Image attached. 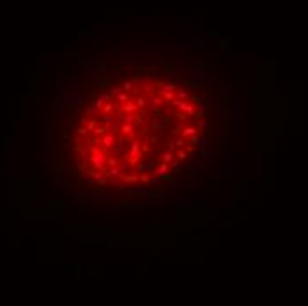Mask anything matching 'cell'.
<instances>
[{"mask_svg": "<svg viewBox=\"0 0 308 306\" xmlns=\"http://www.w3.org/2000/svg\"><path fill=\"white\" fill-rule=\"evenodd\" d=\"M85 159L89 161V165L90 166H94V168H98V170H103V172H106V165H105V161H106V154L105 152H101L99 151L98 154H87L85 156Z\"/></svg>", "mask_w": 308, "mask_h": 306, "instance_id": "1", "label": "cell"}, {"mask_svg": "<svg viewBox=\"0 0 308 306\" xmlns=\"http://www.w3.org/2000/svg\"><path fill=\"white\" fill-rule=\"evenodd\" d=\"M170 103H172V106H174V108L184 112L186 115H193V113H195V106H193V103H186L184 99H179V98H176L174 101H170Z\"/></svg>", "mask_w": 308, "mask_h": 306, "instance_id": "2", "label": "cell"}, {"mask_svg": "<svg viewBox=\"0 0 308 306\" xmlns=\"http://www.w3.org/2000/svg\"><path fill=\"white\" fill-rule=\"evenodd\" d=\"M168 119H160V120H149V126L147 129L149 131H154V133H163L168 127Z\"/></svg>", "mask_w": 308, "mask_h": 306, "instance_id": "3", "label": "cell"}, {"mask_svg": "<svg viewBox=\"0 0 308 306\" xmlns=\"http://www.w3.org/2000/svg\"><path fill=\"white\" fill-rule=\"evenodd\" d=\"M115 142H117V136L113 135V133L106 131L105 135L101 136V143H103V147H105V149H112L113 145H115Z\"/></svg>", "mask_w": 308, "mask_h": 306, "instance_id": "4", "label": "cell"}, {"mask_svg": "<svg viewBox=\"0 0 308 306\" xmlns=\"http://www.w3.org/2000/svg\"><path fill=\"white\" fill-rule=\"evenodd\" d=\"M168 170H170V165L165 163V161H161L160 166H158V168H154L152 175H156V177H163L165 174H168Z\"/></svg>", "mask_w": 308, "mask_h": 306, "instance_id": "5", "label": "cell"}, {"mask_svg": "<svg viewBox=\"0 0 308 306\" xmlns=\"http://www.w3.org/2000/svg\"><path fill=\"white\" fill-rule=\"evenodd\" d=\"M140 147H142V140H140V138H137V140L131 143V151H129V156H137V158H142Z\"/></svg>", "mask_w": 308, "mask_h": 306, "instance_id": "6", "label": "cell"}, {"mask_svg": "<svg viewBox=\"0 0 308 306\" xmlns=\"http://www.w3.org/2000/svg\"><path fill=\"white\" fill-rule=\"evenodd\" d=\"M122 106H124V112H126V113H138V112H140L137 103H133V101H126Z\"/></svg>", "mask_w": 308, "mask_h": 306, "instance_id": "7", "label": "cell"}, {"mask_svg": "<svg viewBox=\"0 0 308 306\" xmlns=\"http://www.w3.org/2000/svg\"><path fill=\"white\" fill-rule=\"evenodd\" d=\"M121 133L124 136L131 138L133 133H135V126H133V124H121Z\"/></svg>", "mask_w": 308, "mask_h": 306, "instance_id": "8", "label": "cell"}, {"mask_svg": "<svg viewBox=\"0 0 308 306\" xmlns=\"http://www.w3.org/2000/svg\"><path fill=\"white\" fill-rule=\"evenodd\" d=\"M85 151H87V154H98L101 149H99V145H96L92 140H87V142H85Z\"/></svg>", "mask_w": 308, "mask_h": 306, "instance_id": "9", "label": "cell"}, {"mask_svg": "<svg viewBox=\"0 0 308 306\" xmlns=\"http://www.w3.org/2000/svg\"><path fill=\"white\" fill-rule=\"evenodd\" d=\"M124 182L126 184H138L140 182V177H138L137 174H124Z\"/></svg>", "mask_w": 308, "mask_h": 306, "instance_id": "10", "label": "cell"}, {"mask_svg": "<svg viewBox=\"0 0 308 306\" xmlns=\"http://www.w3.org/2000/svg\"><path fill=\"white\" fill-rule=\"evenodd\" d=\"M195 133H198V129H197V126H184L181 129V135L184 138H188V136H191V135H195Z\"/></svg>", "mask_w": 308, "mask_h": 306, "instance_id": "11", "label": "cell"}, {"mask_svg": "<svg viewBox=\"0 0 308 306\" xmlns=\"http://www.w3.org/2000/svg\"><path fill=\"white\" fill-rule=\"evenodd\" d=\"M160 96L165 99V101H174V99H176V92H174V90H160Z\"/></svg>", "mask_w": 308, "mask_h": 306, "instance_id": "12", "label": "cell"}, {"mask_svg": "<svg viewBox=\"0 0 308 306\" xmlns=\"http://www.w3.org/2000/svg\"><path fill=\"white\" fill-rule=\"evenodd\" d=\"M122 113H124V106H122V103L115 101V104H113V115H115L117 119H121Z\"/></svg>", "mask_w": 308, "mask_h": 306, "instance_id": "13", "label": "cell"}, {"mask_svg": "<svg viewBox=\"0 0 308 306\" xmlns=\"http://www.w3.org/2000/svg\"><path fill=\"white\" fill-rule=\"evenodd\" d=\"M121 124H133L135 122V113H128V115H122L121 119Z\"/></svg>", "mask_w": 308, "mask_h": 306, "instance_id": "14", "label": "cell"}, {"mask_svg": "<svg viewBox=\"0 0 308 306\" xmlns=\"http://www.w3.org/2000/svg\"><path fill=\"white\" fill-rule=\"evenodd\" d=\"M115 101H119V103H122V104H124L126 101H129V96H128V92H126V90H121V92H119V94L115 96Z\"/></svg>", "mask_w": 308, "mask_h": 306, "instance_id": "15", "label": "cell"}, {"mask_svg": "<svg viewBox=\"0 0 308 306\" xmlns=\"http://www.w3.org/2000/svg\"><path fill=\"white\" fill-rule=\"evenodd\" d=\"M106 131H108V127H106V126H96V127L92 129L94 136H103V135H105Z\"/></svg>", "mask_w": 308, "mask_h": 306, "instance_id": "16", "label": "cell"}, {"mask_svg": "<svg viewBox=\"0 0 308 306\" xmlns=\"http://www.w3.org/2000/svg\"><path fill=\"white\" fill-rule=\"evenodd\" d=\"M113 117H112V113H105V117H103V126H106L108 129L112 127V124H113Z\"/></svg>", "mask_w": 308, "mask_h": 306, "instance_id": "17", "label": "cell"}, {"mask_svg": "<svg viewBox=\"0 0 308 306\" xmlns=\"http://www.w3.org/2000/svg\"><path fill=\"white\" fill-rule=\"evenodd\" d=\"M161 158H163V161H165V163H168V165H170L172 161H174V158H176V156H174V152H170V151H165Z\"/></svg>", "mask_w": 308, "mask_h": 306, "instance_id": "18", "label": "cell"}, {"mask_svg": "<svg viewBox=\"0 0 308 306\" xmlns=\"http://www.w3.org/2000/svg\"><path fill=\"white\" fill-rule=\"evenodd\" d=\"M170 168H172V170H176L177 174H179V172H181V170L184 168V166H182V163L179 161V159H174V161L170 163Z\"/></svg>", "mask_w": 308, "mask_h": 306, "instance_id": "19", "label": "cell"}, {"mask_svg": "<svg viewBox=\"0 0 308 306\" xmlns=\"http://www.w3.org/2000/svg\"><path fill=\"white\" fill-rule=\"evenodd\" d=\"M105 165H106V168H112V166H117V165H119V159H117V158H112V156H110V158L106 156V161H105Z\"/></svg>", "mask_w": 308, "mask_h": 306, "instance_id": "20", "label": "cell"}, {"mask_svg": "<svg viewBox=\"0 0 308 306\" xmlns=\"http://www.w3.org/2000/svg\"><path fill=\"white\" fill-rule=\"evenodd\" d=\"M87 135H89V129L85 126H83V127H76V129H75V136L82 138V136H87Z\"/></svg>", "mask_w": 308, "mask_h": 306, "instance_id": "21", "label": "cell"}, {"mask_svg": "<svg viewBox=\"0 0 308 306\" xmlns=\"http://www.w3.org/2000/svg\"><path fill=\"white\" fill-rule=\"evenodd\" d=\"M151 104H154V106H158V108H161L163 104H165V99L161 98V96H156V98H152V101H151Z\"/></svg>", "mask_w": 308, "mask_h": 306, "instance_id": "22", "label": "cell"}, {"mask_svg": "<svg viewBox=\"0 0 308 306\" xmlns=\"http://www.w3.org/2000/svg\"><path fill=\"white\" fill-rule=\"evenodd\" d=\"M174 156H176L179 161H184V159H186V156H188V152H186V151H182V149H177L176 152H174Z\"/></svg>", "mask_w": 308, "mask_h": 306, "instance_id": "23", "label": "cell"}, {"mask_svg": "<svg viewBox=\"0 0 308 306\" xmlns=\"http://www.w3.org/2000/svg\"><path fill=\"white\" fill-rule=\"evenodd\" d=\"M110 129H112V133H113V135H117V133H121V120H119V119H115V120H113V124H112V127H110Z\"/></svg>", "mask_w": 308, "mask_h": 306, "instance_id": "24", "label": "cell"}, {"mask_svg": "<svg viewBox=\"0 0 308 306\" xmlns=\"http://www.w3.org/2000/svg\"><path fill=\"white\" fill-rule=\"evenodd\" d=\"M101 112H103V113H113V103H110V101L105 103L103 108H101Z\"/></svg>", "mask_w": 308, "mask_h": 306, "instance_id": "25", "label": "cell"}, {"mask_svg": "<svg viewBox=\"0 0 308 306\" xmlns=\"http://www.w3.org/2000/svg\"><path fill=\"white\" fill-rule=\"evenodd\" d=\"M154 165H156L154 159H147V161H145V172H147V174H152L154 172Z\"/></svg>", "mask_w": 308, "mask_h": 306, "instance_id": "26", "label": "cell"}, {"mask_svg": "<svg viewBox=\"0 0 308 306\" xmlns=\"http://www.w3.org/2000/svg\"><path fill=\"white\" fill-rule=\"evenodd\" d=\"M188 143H191V145H198L200 143V136H198V133L191 135V136H188Z\"/></svg>", "mask_w": 308, "mask_h": 306, "instance_id": "27", "label": "cell"}, {"mask_svg": "<svg viewBox=\"0 0 308 306\" xmlns=\"http://www.w3.org/2000/svg\"><path fill=\"white\" fill-rule=\"evenodd\" d=\"M177 88H179L177 83H163V85H161V90H174V92H176Z\"/></svg>", "mask_w": 308, "mask_h": 306, "instance_id": "28", "label": "cell"}, {"mask_svg": "<svg viewBox=\"0 0 308 306\" xmlns=\"http://www.w3.org/2000/svg\"><path fill=\"white\" fill-rule=\"evenodd\" d=\"M138 159L140 158H137V156H129V154H128L126 156V163L129 165V166H135V165L138 163Z\"/></svg>", "mask_w": 308, "mask_h": 306, "instance_id": "29", "label": "cell"}, {"mask_svg": "<svg viewBox=\"0 0 308 306\" xmlns=\"http://www.w3.org/2000/svg\"><path fill=\"white\" fill-rule=\"evenodd\" d=\"M122 87V90H126V92H129V90H133V87H135V83L133 82H129V80H126V82L121 85Z\"/></svg>", "mask_w": 308, "mask_h": 306, "instance_id": "30", "label": "cell"}, {"mask_svg": "<svg viewBox=\"0 0 308 306\" xmlns=\"http://www.w3.org/2000/svg\"><path fill=\"white\" fill-rule=\"evenodd\" d=\"M87 168H89V161H87V159H85V161H82V163L78 161V172H80V174H83Z\"/></svg>", "mask_w": 308, "mask_h": 306, "instance_id": "31", "label": "cell"}, {"mask_svg": "<svg viewBox=\"0 0 308 306\" xmlns=\"http://www.w3.org/2000/svg\"><path fill=\"white\" fill-rule=\"evenodd\" d=\"M96 126H98V120H96V119H89V122L85 124V127H87L89 131H92Z\"/></svg>", "mask_w": 308, "mask_h": 306, "instance_id": "32", "label": "cell"}, {"mask_svg": "<svg viewBox=\"0 0 308 306\" xmlns=\"http://www.w3.org/2000/svg\"><path fill=\"white\" fill-rule=\"evenodd\" d=\"M190 103H193V104H198V103H202V98H198L197 94H190Z\"/></svg>", "mask_w": 308, "mask_h": 306, "instance_id": "33", "label": "cell"}, {"mask_svg": "<svg viewBox=\"0 0 308 306\" xmlns=\"http://www.w3.org/2000/svg\"><path fill=\"white\" fill-rule=\"evenodd\" d=\"M176 98H179V99H188V98H190V94L184 92V90H179V88H177V90H176Z\"/></svg>", "mask_w": 308, "mask_h": 306, "instance_id": "34", "label": "cell"}, {"mask_svg": "<svg viewBox=\"0 0 308 306\" xmlns=\"http://www.w3.org/2000/svg\"><path fill=\"white\" fill-rule=\"evenodd\" d=\"M137 106H138L140 110L145 108V106H147V99H145V98H138V99H137Z\"/></svg>", "mask_w": 308, "mask_h": 306, "instance_id": "35", "label": "cell"}, {"mask_svg": "<svg viewBox=\"0 0 308 306\" xmlns=\"http://www.w3.org/2000/svg\"><path fill=\"white\" fill-rule=\"evenodd\" d=\"M105 103H106V101H105L103 98H101V96H99V98L96 99V108H98L99 112H101V108H103V104H105Z\"/></svg>", "mask_w": 308, "mask_h": 306, "instance_id": "36", "label": "cell"}, {"mask_svg": "<svg viewBox=\"0 0 308 306\" xmlns=\"http://www.w3.org/2000/svg\"><path fill=\"white\" fill-rule=\"evenodd\" d=\"M133 168H135V170H138V172H145V163H142V161L138 159V163L135 165Z\"/></svg>", "mask_w": 308, "mask_h": 306, "instance_id": "37", "label": "cell"}, {"mask_svg": "<svg viewBox=\"0 0 308 306\" xmlns=\"http://www.w3.org/2000/svg\"><path fill=\"white\" fill-rule=\"evenodd\" d=\"M197 127H204V129H209V122H205V120H197Z\"/></svg>", "mask_w": 308, "mask_h": 306, "instance_id": "38", "label": "cell"}, {"mask_svg": "<svg viewBox=\"0 0 308 306\" xmlns=\"http://www.w3.org/2000/svg\"><path fill=\"white\" fill-rule=\"evenodd\" d=\"M142 87H143V90H145L147 94H151V92H152V83H147V82H145V83L142 85Z\"/></svg>", "mask_w": 308, "mask_h": 306, "instance_id": "39", "label": "cell"}, {"mask_svg": "<svg viewBox=\"0 0 308 306\" xmlns=\"http://www.w3.org/2000/svg\"><path fill=\"white\" fill-rule=\"evenodd\" d=\"M176 142H168L166 143V151H170V152H176Z\"/></svg>", "mask_w": 308, "mask_h": 306, "instance_id": "40", "label": "cell"}, {"mask_svg": "<svg viewBox=\"0 0 308 306\" xmlns=\"http://www.w3.org/2000/svg\"><path fill=\"white\" fill-rule=\"evenodd\" d=\"M117 168L121 170V172H126V170L129 168V165H128V163H119V165H117Z\"/></svg>", "mask_w": 308, "mask_h": 306, "instance_id": "41", "label": "cell"}, {"mask_svg": "<svg viewBox=\"0 0 308 306\" xmlns=\"http://www.w3.org/2000/svg\"><path fill=\"white\" fill-rule=\"evenodd\" d=\"M184 143H186V140L179 138V140H176V147H177V149H182V147H184Z\"/></svg>", "mask_w": 308, "mask_h": 306, "instance_id": "42", "label": "cell"}, {"mask_svg": "<svg viewBox=\"0 0 308 306\" xmlns=\"http://www.w3.org/2000/svg\"><path fill=\"white\" fill-rule=\"evenodd\" d=\"M121 90H122V87H113V88H112V92H110V94L113 96V99H115V96L121 92Z\"/></svg>", "mask_w": 308, "mask_h": 306, "instance_id": "43", "label": "cell"}, {"mask_svg": "<svg viewBox=\"0 0 308 306\" xmlns=\"http://www.w3.org/2000/svg\"><path fill=\"white\" fill-rule=\"evenodd\" d=\"M87 112H89V113H99V110L96 108L94 104H90V106H89V108H87Z\"/></svg>", "mask_w": 308, "mask_h": 306, "instance_id": "44", "label": "cell"}, {"mask_svg": "<svg viewBox=\"0 0 308 306\" xmlns=\"http://www.w3.org/2000/svg\"><path fill=\"white\" fill-rule=\"evenodd\" d=\"M198 112H200V113H205V112H207V108H205L202 103H198Z\"/></svg>", "mask_w": 308, "mask_h": 306, "instance_id": "45", "label": "cell"}, {"mask_svg": "<svg viewBox=\"0 0 308 306\" xmlns=\"http://www.w3.org/2000/svg\"><path fill=\"white\" fill-rule=\"evenodd\" d=\"M135 71H137V74H142V73H143V67H142V66H138Z\"/></svg>", "mask_w": 308, "mask_h": 306, "instance_id": "46", "label": "cell"}]
</instances>
